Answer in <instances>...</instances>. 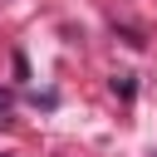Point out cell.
Masks as SVG:
<instances>
[{"label":"cell","mask_w":157,"mask_h":157,"mask_svg":"<svg viewBox=\"0 0 157 157\" xmlns=\"http://www.w3.org/2000/svg\"><path fill=\"white\" fill-rule=\"evenodd\" d=\"M113 93H118V98H132V93H137L132 74H118V78H113Z\"/></svg>","instance_id":"cell-1"}]
</instances>
